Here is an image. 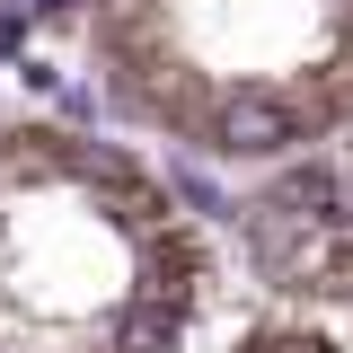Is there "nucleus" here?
Returning a JSON list of instances; mask_svg holds the SVG:
<instances>
[{
  "label": "nucleus",
  "instance_id": "nucleus-1",
  "mask_svg": "<svg viewBox=\"0 0 353 353\" xmlns=\"http://www.w3.org/2000/svg\"><path fill=\"white\" fill-rule=\"evenodd\" d=\"M194 283L176 194L124 150L71 132L0 150V353H176Z\"/></svg>",
  "mask_w": 353,
  "mask_h": 353
},
{
  "label": "nucleus",
  "instance_id": "nucleus-2",
  "mask_svg": "<svg viewBox=\"0 0 353 353\" xmlns=\"http://www.w3.org/2000/svg\"><path fill=\"white\" fill-rule=\"evenodd\" d=\"M106 88L230 168L353 132V0H97Z\"/></svg>",
  "mask_w": 353,
  "mask_h": 353
}]
</instances>
